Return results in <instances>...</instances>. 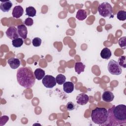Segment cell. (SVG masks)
Masks as SVG:
<instances>
[{"instance_id":"6da1fadb","label":"cell","mask_w":126,"mask_h":126,"mask_svg":"<svg viewBox=\"0 0 126 126\" xmlns=\"http://www.w3.org/2000/svg\"><path fill=\"white\" fill-rule=\"evenodd\" d=\"M108 116L103 126H117L126 124V106L124 104L113 105L108 110Z\"/></svg>"},{"instance_id":"7a4b0ae2","label":"cell","mask_w":126,"mask_h":126,"mask_svg":"<svg viewBox=\"0 0 126 126\" xmlns=\"http://www.w3.org/2000/svg\"><path fill=\"white\" fill-rule=\"evenodd\" d=\"M16 76L18 84L25 88H31L34 85L35 77L32 68L30 67L19 68Z\"/></svg>"},{"instance_id":"3957f363","label":"cell","mask_w":126,"mask_h":126,"mask_svg":"<svg viewBox=\"0 0 126 126\" xmlns=\"http://www.w3.org/2000/svg\"><path fill=\"white\" fill-rule=\"evenodd\" d=\"M108 110L104 107H96L92 110L91 118L95 124L103 126L108 118Z\"/></svg>"},{"instance_id":"277c9868","label":"cell","mask_w":126,"mask_h":126,"mask_svg":"<svg viewBox=\"0 0 126 126\" xmlns=\"http://www.w3.org/2000/svg\"><path fill=\"white\" fill-rule=\"evenodd\" d=\"M97 11L99 15L103 17H110L113 15V8L108 2H103L98 5Z\"/></svg>"},{"instance_id":"5b68a950","label":"cell","mask_w":126,"mask_h":126,"mask_svg":"<svg viewBox=\"0 0 126 126\" xmlns=\"http://www.w3.org/2000/svg\"><path fill=\"white\" fill-rule=\"evenodd\" d=\"M108 70L112 75H119L121 74L122 70L117 62L114 60H110L108 64Z\"/></svg>"},{"instance_id":"8992f818","label":"cell","mask_w":126,"mask_h":126,"mask_svg":"<svg viewBox=\"0 0 126 126\" xmlns=\"http://www.w3.org/2000/svg\"><path fill=\"white\" fill-rule=\"evenodd\" d=\"M43 85L47 88H53L57 84L55 78L50 75H46L43 78L42 80Z\"/></svg>"},{"instance_id":"52a82bcc","label":"cell","mask_w":126,"mask_h":126,"mask_svg":"<svg viewBox=\"0 0 126 126\" xmlns=\"http://www.w3.org/2000/svg\"><path fill=\"white\" fill-rule=\"evenodd\" d=\"M6 36L11 39H14L19 38V34L17 29L14 26L9 27L6 31Z\"/></svg>"},{"instance_id":"ba28073f","label":"cell","mask_w":126,"mask_h":126,"mask_svg":"<svg viewBox=\"0 0 126 126\" xmlns=\"http://www.w3.org/2000/svg\"><path fill=\"white\" fill-rule=\"evenodd\" d=\"M76 99L77 104L81 105H84L89 102V97L86 94L81 93L77 96Z\"/></svg>"},{"instance_id":"9c48e42d","label":"cell","mask_w":126,"mask_h":126,"mask_svg":"<svg viewBox=\"0 0 126 126\" xmlns=\"http://www.w3.org/2000/svg\"><path fill=\"white\" fill-rule=\"evenodd\" d=\"M23 8L21 5H16L13 8L12 14L14 18H19L23 15Z\"/></svg>"},{"instance_id":"30bf717a","label":"cell","mask_w":126,"mask_h":126,"mask_svg":"<svg viewBox=\"0 0 126 126\" xmlns=\"http://www.w3.org/2000/svg\"><path fill=\"white\" fill-rule=\"evenodd\" d=\"M17 30L19 35L22 39H26L28 34V30L26 26L24 24L18 25L17 26Z\"/></svg>"},{"instance_id":"8fae6325","label":"cell","mask_w":126,"mask_h":126,"mask_svg":"<svg viewBox=\"0 0 126 126\" xmlns=\"http://www.w3.org/2000/svg\"><path fill=\"white\" fill-rule=\"evenodd\" d=\"M12 6V3L10 0L1 1L0 4V10L4 12H8Z\"/></svg>"},{"instance_id":"7c38bea8","label":"cell","mask_w":126,"mask_h":126,"mask_svg":"<svg viewBox=\"0 0 126 126\" xmlns=\"http://www.w3.org/2000/svg\"><path fill=\"white\" fill-rule=\"evenodd\" d=\"M7 63L9 65L10 67L12 69H16L20 66L21 62L20 60L15 58H10L7 60Z\"/></svg>"},{"instance_id":"4fadbf2b","label":"cell","mask_w":126,"mask_h":126,"mask_svg":"<svg viewBox=\"0 0 126 126\" xmlns=\"http://www.w3.org/2000/svg\"><path fill=\"white\" fill-rule=\"evenodd\" d=\"M114 95L111 91H106L103 92L102 94V99L103 101L106 102H110L113 100Z\"/></svg>"},{"instance_id":"5bb4252c","label":"cell","mask_w":126,"mask_h":126,"mask_svg":"<svg viewBox=\"0 0 126 126\" xmlns=\"http://www.w3.org/2000/svg\"><path fill=\"white\" fill-rule=\"evenodd\" d=\"M63 90L66 93H72L74 90V84L71 82H65L63 84Z\"/></svg>"},{"instance_id":"9a60e30c","label":"cell","mask_w":126,"mask_h":126,"mask_svg":"<svg viewBox=\"0 0 126 126\" xmlns=\"http://www.w3.org/2000/svg\"><path fill=\"white\" fill-rule=\"evenodd\" d=\"M111 55H112L111 51L109 48L107 47L104 48L101 51L100 57L103 59L108 60L110 58V57H111Z\"/></svg>"},{"instance_id":"2e32d148","label":"cell","mask_w":126,"mask_h":126,"mask_svg":"<svg viewBox=\"0 0 126 126\" xmlns=\"http://www.w3.org/2000/svg\"><path fill=\"white\" fill-rule=\"evenodd\" d=\"M87 17V13L84 9H79L76 15V18L79 21H83L85 20Z\"/></svg>"},{"instance_id":"e0dca14e","label":"cell","mask_w":126,"mask_h":126,"mask_svg":"<svg viewBox=\"0 0 126 126\" xmlns=\"http://www.w3.org/2000/svg\"><path fill=\"white\" fill-rule=\"evenodd\" d=\"M34 74L35 78L38 80H40L42 79L45 76V71L41 68H38L35 70L34 72Z\"/></svg>"},{"instance_id":"ac0fdd59","label":"cell","mask_w":126,"mask_h":126,"mask_svg":"<svg viewBox=\"0 0 126 126\" xmlns=\"http://www.w3.org/2000/svg\"><path fill=\"white\" fill-rule=\"evenodd\" d=\"M85 68V65L82 62H77L75 64V71L78 74H80L81 72H84Z\"/></svg>"},{"instance_id":"d6986e66","label":"cell","mask_w":126,"mask_h":126,"mask_svg":"<svg viewBox=\"0 0 126 126\" xmlns=\"http://www.w3.org/2000/svg\"><path fill=\"white\" fill-rule=\"evenodd\" d=\"M26 15L29 17H34L36 13V9L33 6H29L26 9Z\"/></svg>"},{"instance_id":"ffe728a7","label":"cell","mask_w":126,"mask_h":126,"mask_svg":"<svg viewBox=\"0 0 126 126\" xmlns=\"http://www.w3.org/2000/svg\"><path fill=\"white\" fill-rule=\"evenodd\" d=\"M24 41L22 38H17L12 40V45L16 48L20 47L23 44Z\"/></svg>"},{"instance_id":"44dd1931","label":"cell","mask_w":126,"mask_h":126,"mask_svg":"<svg viewBox=\"0 0 126 126\" xmlns=\"http://www.w3.org/2000/svg\"><path fill=\"white\" fill-rule=\"evenodd\" d=\"M55 79L57 83L60 85L63 84V83L65 82L66 80L65 76L62 74H59V75H58L55 78Z\"/></svg>"},{"instance_id":"7402d4cb","label":"cell","mask_w":126,"mask_h":126,"mask_svg":"<svg viewBox=\"0 0 126 126\" xmlns=\"http://www.w3.org/2000/svg\"><path fill=\"white\" fill-rule=\"evenodd\" d=\"M118 63L121 67L125 68L126 67V56H121L119 57L118 61Z\"/></svg>"},{"instance_id":"603a6c76","label":"cell","mask_w":126,"mask_h":126,"mask_svg":"<svg viewBox=\"0 0 126 126\" xmlns=\"http://www.w3.org/2000/svg\"><path fill=\"white\" fill-rule=\"evenodd\" d=\"M117 18L120 21H125L126 19V12L124 10L119 11L117 13Z\"/></svg>"},{"instance_id":"cb8c5ba5","label":"cell","mask_w":126,"mask_h":126,"mask_svg":"<svg viewBox=\"0 0 126 126\" xmlns=\"http://www.w3.org/2000/svg\"><path fill=\"white\" fill-rule=\"evenodd\" d=\"M118 43L120 47L123 49H126V37L123 36L121 37L118 41Z\"/></svg>"},{"instance_id":"d4e9b609","label":"cell","mask_w":126,"mask_h":126,"mask_svg":"<svg viewBox=\"0 0 126 126\" xmlns=\"http://www.w3.org/2000/svg\"><path fill=\"white\" fill-rule=\"evenodd\" d=\"M41 39L40 38L38 37H34L32 40V43L33 46L34 47H39L40 46L41 44Z\"/></svg>"},{"instance_id":"484cf974","label":"cell","mask_w":126,"mask_h":126,"mask_svg":"<svg viewBox=\"0 0 126 126\" xmlns=\"http://www.w3.org/2000/svg\"><path fill=\"white\" fill-rule=\"evenodd\" d=\"M24 23L25 25H26L27 26H31L33 24V19L31 18L28 17L25 19Z\"/></svg>"},{"instance_id":"4316f807","label":"cell","mask_w":126,"mask_h":126,"mask_svg":"<svg viewBox=\"0 0 126 126\" xmlns=\"http://www.w3.org/2000/svg\"><path fill=\"white\" fill-rule=\"evenodd\" d=\"M9 117L7 116H3L0 117V126H2L3 125H4L6 122L8 121Z\"/></svg>"},{"instance_id":"83f0119b","label":"cell","mask_w":126,"mask_h":126,"mask_svg":"<svg viewBox=\"0 0 126 126\" xmlns=\"http://www.w3.org/2000/svg\"><path fill=\"white\" fill-rule=\"evenodd\" d=\"M67 109L69 111H72L75 109V105L72 102H68L66 104Z\"/></svg>"}]
</instances>
